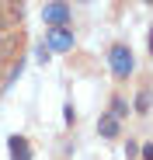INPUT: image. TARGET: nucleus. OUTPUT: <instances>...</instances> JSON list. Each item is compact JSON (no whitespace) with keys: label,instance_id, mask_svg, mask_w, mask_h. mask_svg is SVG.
<instances>
[{"label":"nucleus","instance_id":"obj_1","mask_svg":"<svg viewBox=\"0 0 153 160\" xmlns=\"http://www.w3.org/2000/svg\"><path fill=\"white\" fill-rule=\"evenodd\" d=\"M108 66H111V73H115L118 80H125V77L136 70V56H132V49L125 45V42H115V45L108 49Z\"/></svg>","mask_w":153,"mask_h":160},{"label":"nucleus","instance_id":"obj_2","mask_svg":"<svg viewBox=\"0 0 153 160\" xmlns=\"http://www.w3.org/2000/svg\"><path fill=\"white\" fill-rule=\"evenodd\" d=\"M45 45L52 52H70L73 49V32L66 24H52V32H45Z\"/></svg>","mask_w":153,"mask_h":160},{"label":"nucleus","instance_id":"obj_3","mask_svg":"<svg viewBox=\"0 0 153 160\" xmlns=\"http://www.w3.org/2000/svg\"><path fill=\"white\" fill-rule=\"evenodd\" d=\"M7 146H11V160H32V146L24 136H11Z\"/></svg>","mask_w":153,"mask_h":160},{"label":"nucleus","instance_id":"obj_4","mask_svg":"<svg viewBox=\"0 0 153 160\" xmlns=\"http://www.w3.org/2000/svg\"><path fill=\"white\" fill-rule=\"evenodd\" d=\"M45 21L49 24H66L70 21V7L66 4H49L45 7Z\"/></svg>","mask_w":153,"mask_h":160},{"label":"nucleus","instance_id":"obj_5","mask_svg":"<svg viewBox=\"0 0 153 160\" xmlns=\"http://www.w3.org/2000/svg\"><path fill=\"white\" fill-rule=\"evenodd\" d=\"M97 132H101V136H108V139H115V136H118V118H111V115H101Z\"/></svg>","mask_w":153,"mask_h":160},{"label":"nucleus","instance_id":"obj_6","mask_svg":"<svg viewBox=\"0 0 153 160\" xmlns=\"http://www.w3.org/2000/svg\"><path fill=\"white\" fill-rule=\"evenodd\" d=\"M132 108H136V115H150V87H143L139 94H136V104H132Z\"/></svg>","mask_w":153,"mask_h":160},{"label":"nucleus","instance_id":"obj_7","mask_svg":"<svg viewBox=\"0 0 153 160\" xmlns=\"http://www.w3.org/2000/svg\"><path fill=\"white\" fill-rule=\"evenodd\" d=\"M111 118H125V115H129V101H125V98H111V112H108Z\"/></svg>","mask_w":153,"mask_h":160},{"label":"nucleus","instance_id":"obj_8","mask_svg":"<svg viewBox=\"0 0 153 160\" xmlns=\"http://www.w3.org/2000/svg\"><path fill=\"white\" fill-rule=\"evenodd\" d=\"M35 56H38V63H49V56H52V49H49V45L42 42V45L35 49Z\"/></svg>","mask_w":153,"mask_h":160},{"label":"nucleus","instance_id":"obj_9","mask_svg":"<svg viewBox=\"0 0 153 160\" xmlns=\"http://www.w3.org/2000/svg\"><path fill=\"white\" fill-rule=\"evenodd\" d=\"M63 118H66V125H73V122H76V112H73V104H66V108H63Z\"/></svg>","mask_w":153,"mask_h":160},{"label":"nucleus","instance_id":"obj_10","mask_svg":"<svg viewBox=\"0 0 153 160\" xmlns=\"http://www.w3.org/2000/svg\"><path fill=\"white\" fill-rule=\"evenodd\" d=\"M136 153H139V146H136V143H132V139H129V143H125V157H129V160H132V157H136Z\"/></svg>","mask_w":153,"mask_h":160},{"label":"nucleus","instance_id":"obj_11","mask_svg":"<svg viewBox=\"0 0 153 160\" xmlns=\"http://www.w3.org/2000/svg\"><path fill=\"white\" fill-rule=\"evenodd\" d=\"M143 160H153V146H150V143L143 146Z\"/></svg>","mask_w":153,"mask_h":160},{"label":"nucleus","instance_id":"obj_12","mask_svg":"<svg viewBox=\"0 0 153 160\" xmlns=\"http://www.w3.org/2000/svg\"><path fill=\"white\" fill-rule=\"evenodd\" d=\"M143 4H150V0H143Z\"/></svg>","mask_w":153,"mask_h":160},{"label":"nucleus","instance_id":"obj_13","mask_svg":"<svg viewBox=\"0 0 153 160\" xmlns=\"http://www.w3.org/2000/svg\"><path fill=\"white\" fill-rule=\"evenodd\" d=\"M80 4H87V0H80Z\"/></svg>","mask_w":153,"mask_h":160}]
</instances>
